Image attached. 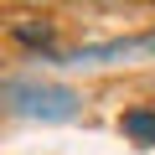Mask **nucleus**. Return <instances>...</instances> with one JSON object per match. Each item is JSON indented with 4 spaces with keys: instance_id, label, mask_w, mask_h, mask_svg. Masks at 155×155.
<instances>
[{
    "instance_id": "1",
    "label": "nucleus",
    "mask_w": 155,
    "mask_h": 155,
    "mask_svg": "<svg viewBox=\"0 0 155 155\" xmlns=\"http://www.w3.org/2000/svg\"><path fill=\"white\" fill-rule=\"evenodd\" d=\"M5 109L16 119H41V124H67L78 119V93L62 83H41V78H5Z\"/></svg>"
},
{
    "instance_id": "2",
    "label": "nucleus",
    "mask_w": 155,
    "mask_h": 155,
    "mask_svg": "<svg viewBox=\"0 0 155 155\" xmlns=\"http://www.w3.org/2000/svg\"><path fill=\"white\" fill-rule=\"evenodd\" d=\"M119 129L134 140V145H155V109H129L119 119Z\"/></svg>"
},
{
    "instance_id": "3",
    "label": "nucleus",
    "mask_w": 155,
    "mask_h": 155,
    "mask_svg": "<svg viewBox=\"0 0 155 155\" xmlns=\"http://www.w3.org/2000/svg\"><path fill=\"white\" fill-rule=\"evenodd\" d=\"M11 36H16L21 47H47V41H52V21H41V16H21V21L11 26Z\"/></svg>"
}]
</instances>
